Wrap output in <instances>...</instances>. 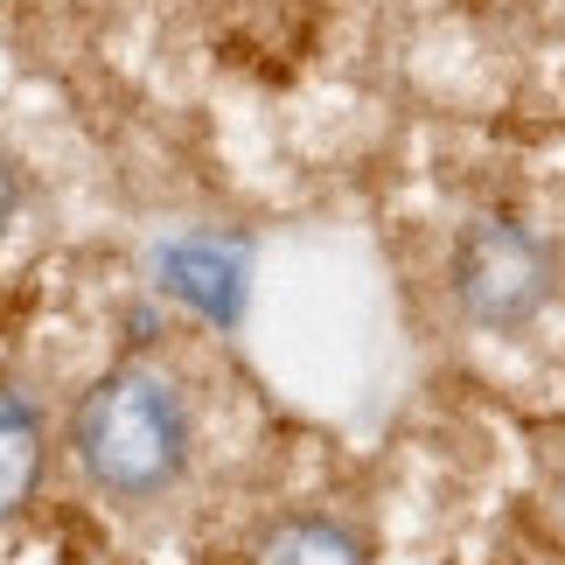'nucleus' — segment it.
<instances>
[{"label":"nucleus","mask_w":565,"mask_h":565,"mask_svg":"<svg viewBox=\"0 0 565 565\" xmlns=\"http://www.w3.org/2000/svg\"><path fill=\"white\" fill-rule=\"evenodd\" d=\"M84 482L113 503H154L182 482L189 468V405L147 363H119L113 377H98L77 405L71 426Z\"/></svg>","instance_id":"f257e3e1"},{"label":"nucleus","mask_w":565,"mask_h":565,"mask_svg":"<svg viewBox=\"0 0 565 565\" xmlns=\"http://www.w3.org/2000/svg\"><path fill=\"white\" fill-rule=\"evenodd\" d=\"M14 210H21V182H14V161L0 154V237H8V224H14Z\"/></svg>","instance_id":"423d86ee"},{"label":"nucleus","mask_w":565,"mask_h":565,"mask_svg":"<svg viewBox=\"0 0 565 565\" xmlns=\"http://www.w3.org/2000/svg\"><path fill=\"white\" fill-rule=\"evenodd\" d=\"M552 510H558V537H565V461H558V475H552Z\"/></svg>","instance_id":"0eeeda50"},{"label":"nucleus","mask_w":565,"mask_h":565,"mask_svg":"<svg viewBox=\"0 0 565 565\" xmlns=\"http://www.w3.org/2000/svg\"><path fill=\"white\" fill-rule=\"evenodd\" d=\"M252 565H363V537L342 516H287L258 537Z\"/></svg>","instance_id":"7ed1b4c3"},{"label":"nucleus","mask_w":565,"mask_h":565,"mask_svg":"<svg viewBox=\"0 0 565 565\" xmlns=\"http://www.w3.org/2000/svg\"><path fill=\"white\" fill-rule=\"evenodd\" d=\"M168 273H175L168 287L189 294V300H203V308H216V315H231V308H237V266H231V258H216V252H203V245H189V252H175V266H168Z\"/></svg>","instance_id":"39448f33"},{"label":"nucleus","mask_w":565,"mask_h":565,"mask_svg":"<svg viewBox=\"0 0 565 565\" xmlns=\"http://www.w3.org/2000/svg\"><path fill=\"white\" fill-rule=\"evenodd\" d=\"M558 287H565L558 237L516 224V216H475L447 252V300L482 335L531 329L537 315H552Z\"/></svg>","instance_id":"f03ea898"},{"label":"nucleus","mask_w":565,"mask_h":565,"mask_svg":"<svg viewBox=\"0 0 565 565\" xmlns=\"http://www.w3.org/2000/svg\"><path fill=\"white\" fill-rule=\"evenodd\" d=\"M35 475H42V419L21 391H0V516L29 503Z\"/></svg>","instance_id":"20e7f679"}]
</instances>
